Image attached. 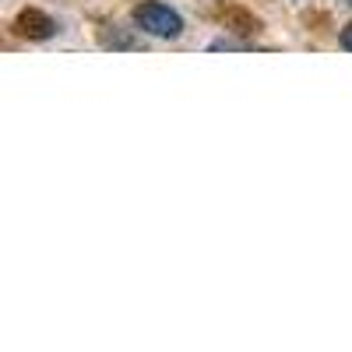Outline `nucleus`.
Wrapping results in <instances>:
<instances>
[{
    "instance_id": "obj_6",
    "label": "nucleus",
    "mask_w": 352,
    "mask_h": 352,
    "mask_svg": "<svg viewBox=\"0 0 352 352\" xmlns=\"http://www.w3.org/2000/svg\"><path fill=\"white\" fill-rule=\"evenodd\" d=\"M349 4H352V0H349Z\"/></svg>"
},
{
    "instance_id": "obj_1",
    "label": "nucleus",
    "mask_w": 352,
    "mask_h": 352,
    "mask_svg": "<svg viewBox=\"0 0 352 352\" xmlns=\"http://www.w3.org/2000/svg\"><path fill=\"white\" fill-rule=\"evenodd\" d=\"M131 18L144 36H155V39H180L184 36V18L169 4H159V0H141Z\"/></svg>"
},
{
    "instance_id": "obj_4",
    "label": "nucleus",
    "mask_w": 352,
    "mask_h": 352,
    "mask_svg": "<svg viewBox=\"0 0 352 352\" xmlns=\"http://www.w3.org/2000/svg\"><path fill=\"white\" fill-rule=\"evenodd\" d=\"M99 39H102V46H106V50H138V46H141L134 36H127L124 28H116V25H106Z\"/></svg>"
},
{
    "instance_id": "obj_3",
    "label": "nucleus",
    "mask_w": 352,
    "mask_h": 352,
    "mask_svg": "<svg viewBox=\"0 0 352 352\" xmlns=\"http://www.w3.org/2000/svg\"><path fill=\"white\" fill-rule=\"evenodd\" d=\"M222 21L232 28V32H240V36H254L257 28H261V21H257V18H250L247 11H236V8H229V11L222 14Z\"/></svg>"
},
{
    "instance_id": "obj_2",
    "label": "nucleus",
    "mask_w": 352,
    "mask_h": 352,
    "mask_svg": "<svg viewBox=\"0 0 352 352\" xmlns=\"http://www.w3.org/2000/svg\"><path fill=\"white\" fill-rule=\"evenodd\" d=\"M14 32L25 36V39L43 43V39H50V36L56 32V21H53L46 11H39V8H25V11L14 18Z\"/></svg>"
},
{
    "instance_id": "obj_5",
    "label": "nucleus",
    "mask_w": 352,
    "mask_h": 352,
    "mask_svg": "<svg viewBox=\"0 0 352 352\" xmlns=\"http://www.w3.org/2000/svg\"><path fill=\"white\" fill-rule=\"evenodd\" d=\"M338 39H342V46H345V50L352 53V21H349V25L342 28V36H338Z\"/></svg>"
}]
</instances>
